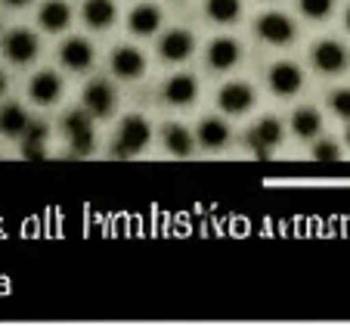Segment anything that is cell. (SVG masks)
Returning <instances> with one entry per match:
<instances>
[{
    "mask_svg": "<svg viewBox=\"0 0 350 326\" xmlns=\"http://www.w3.org/2000/svg\"><path fill=\"white\" fill-rule=\"evenodd\" d=\"M127 28L133 34H139V38H149V34H155L161 28V10L155 3H139L127 16Z\"/></svg>",
    "mask_w": 350,
    "mask_h": 326,
    "instance_id": "e0dca14e",
    "label": "cell"
},
{
    "mask_svg": "<svg viewBox=\"0 0 350 326\" xmlns=\"http://www.w3.org/2000/svg\"><path fill=\"white\" fill-rule=\"evenodd\" d=\"M3 53L10 62L16 66H25L38 56V34L28 32V28H13V32L3 34Z\"/></svg>",
    "mask_w": 350,
    "mask_h": 326,
    "instance_id": "8992f818",
    "label": "cell"
},
{
    "mask_svg": "<svg viewBox=\"0 0 350 326\" xmlns=\"http://www.w3.org/2000/svg\"><path fill=\"white\" fill-rule=\"evenodd\" d=\"M344 25H347V32H350V7H347V13H344Z\"/></svg>",
    "mask_w": 350,
    "mask_h": 326,
    "instance_id": "f546056e",
    "label": "cell"
},
{
    "mask_svg": "<svg viewBox=\"0 0 350 326\" xmlns=\"http://www.w3.org/2000/svg\"><path fill=\"white\" fill-rule=\"evenodd\" d=\"M297 7H301V13H304L307 19L319 22V19H325V16L332 13L335 0H297Z\"/></svg>",
    "mask_w": 350,
    "mask_h": 326,
    "instance_id": "d4e9b609",
    "label": "cell"
},
{
    "mask_svg": "<svg viewBox=\"0 0 350 326\" xmlns=\"http://www.w3.org/2000/svg\"><path fill=\"white\" fill-rule=\"evenodd\" d=\"M313 159L317 162H341V149H338V143H332V140H319L317 147H313Z\"/></svg>",
    "mask_w": 350,
    "mask_h": 326,
    "instance_id": "4316f807",
    "label": "cell"
},
{
    "mask_svg": "<svg viewBox=\"0 0 350 326\" xmlns=\"http://www.w3.org/2000/svg\"><path fill=\"white\" fill-rule=\"evenodd\" d=\"M59 60L68 72H87L93 66V44L87 38H68L59 47Z\"/></svg>",
    "mask_w": 350,
    "mask_h": 326,
    "instance_id": "4fadbf2b",
    "label": "cell"
},
{
    "mask_svg": "<svg viewBox=\"0 0 350 326\" xmlns=\"http://www.w3.org/2000/svg\"><path fill=\"white\" fill-rule=\"evenodd\" d=\"M161 97H165V103H171V106H189L198 97L196 75H189V72L171 75V78L165 81V87H161Z\"/></svg>",
    "mask_w": 350,
    "mask_h": 326,
    "instance_id": "8fae6325",
    "label": "cell"
},
{
    "mask_svg": "<svg viewBox=\"0 0 350 326\" xmlns=\"http://www.w3.org/2000/svg\"><path fill=\"white\" fill-rule=\"evenodd\" d=\"M84 109L93 115V118H106L115 109V87L109 84L106 78H93L90 84L84 87Z\"/></svg>",
    "mask_w": 350,
    "mask_h": 326,
    "instance_id": "ba28073f",
    "label": "cell"
},
{
    "mask_svg": "<svg viewBox=\"0 0 350 326\" xmlns=\"http://www.w3.org/2000/svg\"><path fill=\"white\" fill-rule=\"evenodd\" d=\"M248 140H258V143H264V147H270V149L279 147V143H282V121L273 118V115H264V118L248 131Z\"/></svg>",
    "mask_w": 350,
    "mask_h": 326,
    "instance_id": "cb8c5ba5",
    "label": "cell"
},
{
    "mask_svg": "<svg viewBox=\"0 0 350 326\" xmlns=\"http://www.w3.org/2000/svg\"><path fill=\"white\" fill-rule=\"evenodd\" d=\"M62 131H66L68 143H72L75 155H90L96 147V137H93V115L87 109H72L62 118Z\"/></svg>",
    "mask_w": 350,
    "mask_h": 326,
    "instance_id": "7a4b0ae2",
    "label": "cell"
},
{
    "mask_svg": "<svg viewBox=\"0 0 350 326\" xmlns=\"http://www.w3.org/2000/svg\"><path fill=\"white\" fill-rule=\"evenodd\" d=\"M192 50H196V38H192V32H186V28H171V32H165L159 40V56L165 62L189 60Z\"/></svg>",
    "mask_w": 350,
    "mask_h": 326,
    "instance_id": "30bf717a",
    "label": "cell"
},
{
    "mask_svg": "<svg viewBox=\"0 0 350 326\" xmlns=\"http://www.w3.org/2000/svg\"><path fill=\"white\" fill-rule=\"evenodd\" d=\"M267 81H270V90L276 97H295L301 87H304V72L295 62H276L267 72Z\"/></svg>",
    "mask_w": 350,
    "mask_h": 326,
    "instance_id": "9c48e42d",
    "label": "cell"
},
{
    "mask_svg": "<svg viewBox=\"0 0 350 326\" xmlns=\"http://www.w3.org/2000/svg\"><path fill=\"white\" fill-rule=\"evenodd\" d=\"M46 137H50V127L44 121H28V127L22 131V159H44Z\"/></svg>",
    "mask_w": 350,
    "mask_h": 326,
    "instance_id": "ffe728a7",
    "label": "cell"
},
{
    "mask_svg": "<svg viewBox=\"0 0 350 326\" xmlns=\"http://www.w3.org/2000/svg\"><path fill=\"white\" fill-rule=\"evenodd\" d=\"M149 137H152V127H149V121L143 115H124L118 125V134H115V143H112L115 159H127V155L143 153Z\"/></svg>",
    "mask_w": 350,
    "mask_h": 326,
    "instance_id": "6da1fadb",
    "label": "cell"
},
{
    "mask_svg": "<svg viewBox=\"0 0 350 326\" xmlns=\"http://www.w3.org/2000/svg\"><path fill=\"white\" fill-rule=\"evenodd\" d=\"M38 25L50 34H59L72 25V7L66 0H44V7L38 10Z\"/></svg>",
    "mask_w": 350,
    "mask_h": 326,
    "instance_id": "9a60e30c",
    "label": "cell"
},
{
    "mask_svg": "<svg viewBox=\"0 0 350 326\" xmlns=\"http://www.w3.org/2000/svg\"><path fill=\"white\" fill-rule=\"evenodd\" d=\"M239 56H242V47L232 38H214L211 44H208V66H211L214 72H230V68H236Z\"/></svg>",
    "mask_w": 350,
    "mask_h": 326,
    "instance_id": "5bb4252c",
    "label": "cell"
},
{
    "mask_svg": "<svg viewBox=\"0 0 350 326\" xmlns=\"http://www.w3.org/2000/svg\"><path fill=\"white\" fill-rule=\"evenodd\" d=\"M161 140H165V149L174 155V159H189L192 149H196L192 134L186 131L183 125H177V121H167L165 131H161Z\"/></svg>",
    "mask_w": 350,
    "mask_h": 326,
    "instance_id": "d6986e66",
    "label": "cell"
},
{
    "mask_svg": "<svg viewBox=\"0 0 350 326\" xmlns=\"http://www.w3.org/2000/svg\"><path fill=\"white\" fill-rule=\"evenodd\" d=\"M81 19H84L93 32H106V28H112V22L118 19V7H115V0H84Z\"/></svg>",
    "mask_w": 350,
    "mask_h": 326,
    "instance_id": "2e32d148",
    "label": "cell"
},
{
    "mask_svg": "<svg viewBox=\"0 0 350 326\" xmlns=\"http://www.w3.org/2000/svg\"><path fill=\"white\" fill-rule=\"evenodd\" d=\"M310 60H313V66H317V72L341 75L350 62V53H347V47H344L341 40H319V44L313 47Z\"/></svg>",
    "mask_w": 350,
    "mask_h": 326,
    "instance_id": "5b68a950",
    "label": "cell"
},
{
    "mask_svg": "<svg viewBox=\"0 0 350 326\" xmlns=\"http://www.w3.org/2000/svg\"><path fill=\"white\" fill-rule=\"evenodd\" d=\"M291 131L301 140L317 137V134L323 131V115H319V109H313V106L295 109V112H291Z\"/></svg>",
    "mask_w": 350,
    "mask_h": 326,
    "instance_id": "44dd1931",
    "label": "cell"
},
{
    "mask_svg": "<svg viewBox=\"0 0 350 326\" xmlns=\"http://www.w3.org/2000/svg\"><path fill=\"white\" fill-rule=\"evenodd\" d=\"M254 28H258V38L264 40V44H273V47L291 44V40H295V32H297L295 22H291L285 13H276V10L260 16Z\"/></svg>",
    "mask_w": 350,
    "mask_h": 326,
    "instance_id": "277c9868",
    "label": "cell"
},
{
    "mask_svg": "<svg viewBox=\"0 0 350 326\" xmlns=\"http://www.w3.org/2000/svg\"><path fill=\"white\" fill-rule=\"evenodd\" d=\"M28 112L19 106V103H3L0 106V134L7 137H22V131L28 127Z\"/></svg>",
    "mask_w": 350,
    "mask_h": 326,
    "instance_id": "7402d4cb",
    "label": "cell"
},
{
    "mask_svg": "<svg viewBox=\"0 0 350 326\" xmlns=\"http://www.w3.org/2000/svg\"><path fill=\"white\" fill-rule=\"evenodd\" d=\"M347 143H350V125H347Z\"/></svg>",
    "mask_w": 350,
    "mask_h": 326,
    "instance_id": "4dcf8cb0",
    "label": "cell"
},
{
    "mask_svg": "<svg viewBox=\"0 0 350 326\" xmlns=\"http://www.w3.org/2000/svg\"><path fill=\"white\" fill-rule=\"evenodd\" d=\"M7 7H13V10H19V7H25V3H31V0H3Z\"/></svg>",
    "mask_w": 350,
    "mask_h": 326,
    "instance_id": "83f0119b",
    "label": "cell"
},
{
    "mask_svg": "<svg viewBox=\"0 0 350 326\" xmlns=\"http://www.w3.org/2000/svg\"><path fill=\"white\" fill-rule=\"evenodd\" d=\"M28 97H31V103H38V106H53L62 97V78L56 72H50V68H44V72H38L31 78Z\"/></svg>",
    "mask_w": 350,
    "mask_h": 326,
    "instance_id": "7c38bea8",
    "label": "cell"
},
{
    "mask_svg": "<svg viewBox=\"0 0 350 326\" xmlns=\"http://www.w3.org/2000/svg\"><path fill=\"white\" fill-rule=\"evenodd\" d=\"M3 90H7V75L0 72V97H3Z\"/></svg>",
    "mask_w": 350,
    "mask_h": 326,
    "instance_id": "f1b7e54d",
    "label": "cell"
},
{
    "mask_svg": "<svg viewBox=\"0 0 350 326\" xmlns=\"http://www.w3.org/2000/svg\"><path fill=\"white\" fill-rule=\"evenodd\" d=\"M329 106H332V112H335L338 118L350 121V87H341V90H332Z\"/></svg>",
    "mask_w": 350,
    "mask_h": 326,
    "instance_id": "484cf974",
    "label": "cell"
},
{
    "mask_svg": "<svg viewBox=\"0 0 350 326\" xmlns=\"http://www.w3.org/2000/svg\"><path fill=\"white\" fill-rule=\"evenodd\" d=\"M109 66H112V75H118V78L137 81V78H143V72H146V56H143V50H139V47L121 44V47H115V50H112Z\"/></svg>",
    "mask_w": 350,
    "mask_h": 326,
    "instance_id": "52a82bcc",
    "label": "cell"
},
{
    "mask_svg": "<svg viewBox=\"0 0 350 326\" xmlns=\"http://www.w3.org/2000/svg\"><path fill=\"white\" fill-rule=\"evenodd\" d=\"M205 16L217 25H232L242 16V0H205Z\"/></svg>",
    "mask_w": 350,
    "mask_h": 326,
    "instance_id": "603a6c76",
    "label": "cell"
},
{
    "mask_svg": "<svg viewBox=\"0 0 350 326\" xmlns=\"http://www.w3.org/2000/svg\"><path fill=\"white\" fill-rule=\"evenodd\" d=\"M254 103H258V93H254V87L248 81H230V84H224L217 90V106L226 115H242Z\"/></svg>",
    "mask_w": 350,
    "mask_h": 326,
    "instance_id": "3957f363",
    "label": "cell"
},
{
    "mask_svg": "<svg viewBox=\"0 0 350 326\" xmlns=\"http://www.w3.org/2000/svg\"><path fill=\"white\" fill-rule=\"evenodd\" d=\"M196 137L205 149H224L230 143V125L224 118H217V115H208V118L198 121Z\"/></svg>",
    "mask_w": 350,
    "mask_h": 326,
    "instance_id": "ac0fdd59",
    "label": "cell"
}]
</instances>
